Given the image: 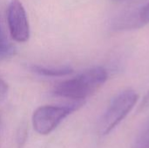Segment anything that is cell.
<instances>
[{
	"instance_id": "5",
	"label": "cell",
	"mask_w": 149,
	"mask_h": 148,
	"mask_svg": "<svg viewBox=\"0 0 149 148\" xmlns=\"http://www.w3.org/2000/svg\"><path fill=\"white\" fill-rule=\"evenodd\" d=\"M112 30L115 31H128L133 29H138L144 24H142L139 9L134 10L127 11L112 21Z\"/></svg>"
},
{
	"instance_id": "12",
	"label": "cell",
	"mask_w": 149,
	"mask_h": 148,
	"mask_svg": "<svg viewBox=\"0 0 149 148\" xmlns=\"http://www.w3.org/2000/svg\"><path fill=\"white\" fill-rule=\"evenodd\" d=\"M114 2H124V1H128V0H113Z\"/></svg>"
},
{
	"instance_id": "9",
	"label": "cell",
	"mask_w": 149,
	"mask_h": 148,
	"mask_svg": "<svg viewBox=\"0 0 149 148\" xmlns=\"http://www.w3.org/2000/svg\"><path fill=\"white\" fill-rule=\"evenodd\" d=\"M27 138V130L25 127H21L17 134V142L19 147H21L25 142Z\"/></svg>"
},
{
	"instance_id": "4",
	"label": "cell",
	"mask_w": 149,
	"mask_h": 148,
	"mask_svg": "<svg viewBox=\"0 0 149 148\" xmlns=\"http://www.w3.org/2000/svg\"><path fill=\"white\" fill-rule=\"evenodd\" d=\"M7 20L11 38L19 43L30 38V25L25 10L19 0H11L7 10Z\"/></svg>"
},
{
	"instance_id": "7",
	"label": "cell",
	"mask_w": 149,
	"mask_h": 148,
	"mask_svg": "<svg viewBox=\"0 0 149 148\" xmlns=\"http://www.w3.org/2000/svg\"><path fill=\"white\" fill-rule=\"evenodd\" d=\"M135 148H149V120L145 123L135 140Z\"/></svg>"
},
{
	"instance_id": "3",
	"label": "cell",
	"mask_w": 149,
	"mask_h": 148,
	"mask_svg": "<svg viewBox=\"0 0 149 148\" xmlns=\"http://www.w3.org/2000/svg\"><path fill=\"white\" fill-rule=\"evenodd\" d=\"M85 101L74 102L66 106H43L36 109L32 116L34 130L41 134L51 133L68 115L77 111Z\"/></svg>"
},
{
	"instance_id": "1",
	"label": "cell",
	"mask_w": 149,
	"mask_h": 148,
	"mask_svg": "<svg viewBox=\"0 0 149 148\" xmlns=\"http://www.w3.org/2000/svg\"><path fill=\"white\" fill-rule=\"evenodd\" d=\"M107 71L96 66L88 69L78 76L58 84L53 93L57 96L74 99L77 102L84 101L96 92L107 81Z\"/></svg>"
},
{
	"instance_id": "11",
	"label": "cell",
	"mask_w": 149,
	"mask_h": 148,
	"mask_svg": "<svg viewBox=\"0 0 149 148\" xmlns=\"http://www.w3.org/2000/svg\"><path fill=\"white\" fill-rule=\"evenodd\" d=\"M148 107H149V91L148 92V93L145 95V97H144L141 104L139 106V110L138 111L139 112H142V111L146 110Z\"/></svg>"
},
{
	"instance_id": "2",
	"label": "cell",
	"mask_w": 149,
	"mask_h": 148,
	"mask_svg": "<svg viewBox=\"0 0 149 148\" xmlns=\"http://www.w3.org/2000/svg\"><path fill=\"white\" fill-rule=\"evenodd\" d=\"M138 100L134 90H125L117 94L110 102L99 123L100 135L110 133L132 111Z\"/></svg>"
},
{
	"instance_id": "6",
	"label": "cell",
	"mask_w": 149,
	"mask_h": 148,
	"mask_svg": "<svg viewBox=\"0 0 149 148\" xmlns=\"http://www.w3.org/2000/svg\"><path fill=\"white\" fill-rule=\"evenodd\" d=\"M31 70L35 72L36 73L46 77H62L71 74L73 70L69 66H64V67H45L41 65H31Z\"/></svg>"
},
{
	"instance_id": "8",
	"label": "cell",
	"mask_w": 149,
	"mask_h": 148,
	"mask_svg": "<svg viewBox=\"0 0 149 148\" xmlns=\"http://www.w3.org/2000/svg\"><path fill=\"white\" fill-rule=\"evenodd\" d=\"M13 52H14L13 46L3 38L0 31V58L9 57L12 55Z\"/></svg>"
},
{
	"instance_id": "10",
	"label": "cell",
	"mask_w": 149,
	"mask_h": 148,
	"mask_svg": "<svg viewBox=\"0 0 149 148\" xmlns=\"http://www.w3.org/2000/svg\"><path fill=\"white\" fill-rule=\"evenodd\" d=\"M8 92V85L0 79V102L4 99Z\"/></svg>"
}]
</instances>
